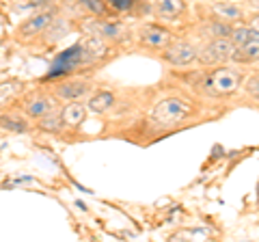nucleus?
<instances>
[{
    "label": "nucleus",
    "instance_id": "nucleus-1",
    "mask_svg": "<svg viewBox=\"0 0 259 242\" xmlns=\"http://www.w3.org/2000/svg\"><path fill=\"white\" fill-rule=\"evenodd\" d=\"M190 104L184 98H162L160 102H156V106L151 108V121L158 128H173L177 124H182L184 119H188L190 115Z\"/></svg>",
    "mask_w": 259,
    "mask_h": 242
},
{
    "label": "nucleus",
    "instance_id": "nucleus-2",
    "mask_svg": "<svg viewBox=\"0 0 259 242\" xmlns=\"http://www.w3.org/2000/svg\"><path fill=\"white\" fill-rule=\"evenodd\" d=\"M84 63H87L84 44L78 42V44H74L71 48H67V50H63V52L52 61L50 71H48L46 78L52 80V78H59V76H67V74H71V71H76L80 65H84Z\"/></svg>",
    "mask_w": 259,
    "mask_h": 242
},
{
    "label": "nucleus",
    "instance_id": "nucleus-3",
    "mask_svg": "<svg viewBox=\"0 0 259 242\" xmlns=\"http://www.w3.org/2000/svg\"><path fill=\"white\" fill-rule=\"evenodd\" d=\"M240 83H242V76L233 67H218L214 71H209L203 80L205 89L214 95H229L233 91H238Z\"/></svg>",
    "mask_w": 259,
    "mask_h": 242
},
{
    "label": "nucleus",
    "instance_id": "nucleus-4",
    "mask_svg": "<svg viewBox=\"0 0 259 242\" xmlns=\"http://www.w3.org/2000/svg\"><path fill=\"white\" fill-rule=\"evenodd\" d=\"M236 50H238V46L231 42V37H218V39H212V42L199 52L197 59L203 63V65H221V63L231 61Z\"/></svg>",
    "mask_w": 259,
    "mask_h": 242
},
{
    "label": "nucleus",
    "instance_id": "nucleus-5",
    "mask_svg": "<svg viewBox=\"0 0 259 242\" xmlns=\"http://www.w3.org/2000/svg\"><path fill=\"white\" fill-rule=\"evenodd\" d=\"M54 22V11L46 9V11H37L32 18H28L26 22H22L18 26V37L20 39H32L37 35H46V30L52 26Z\"/></svg>",
    "mask_w": 259,
    "mask_h": 242
},
{
    "label": "nucleus",
    "instance_id": "nucleus-6",
    "mask_svg": "<svg viewBox=\"0 0 259 242\" xmlns=\"http://www.w3.org/2000/svg\"><path fill=\"white\" fill-rule=\"evenodd\" d=\"M197 48H194L190 42H173L171 46L164 48V61L171 63L175 67H186L190 63L197 61Z\"/></svg>",
    "mask_w": 259,
    "mask_h": 242
},
{
    "label": "nucleus",
    "instance_id": "nucleus-7",
    "mask_svg": "<svg viewBox=\"0 0 259 242\" xmlns=\"http://www.w3.org/2000/svg\"><path fill=\"white\" fill-rule=\"evenodd\" d=\"M139 42L145 48H153V50H164L166 46L173 44L171 33L164 26H158V24H147L139 30Z\"/></svg>",
    "mask_w": 259,
    "mask_h": 242
},
{
    "label": "nucleus",
    "instance_id": "nucleus-8",
    "mask_svg": "<svg viewBox=\"0 0 259 242\" xmlns=\"http://www.w3.org/2000/svg\"><path fill=\"white\" fill-rule=\"evenodd\" d=\"M89 91H91V83L89 80H67V83H59L54 87V95L63 102L82 100Z\"/></svg>",
    "mask_w": 259,
    "mask_h": 242
},
{
    "label": "nucleus",
    "instance_id": "nucleus-9",
    "mask_svg": "<svg viewBox=\"0 0 259 242\" xmlns=\"http://www.w3.org/2000/svg\"><path fill=\"white\" fill-rule=\"evenodd\" d=\"M56 95L50 98V95H35V98H30L24 102V112H26L28 117H35V119H41L44 115L48 112H52L56 108Z\"/></svg>",
    "mask_w": 259,
    "mask_h": 242
},
{
    "label": "nucleus",
    "instance_id": "nucleus-10",
    "mask_svg": "<svg viewBox=\"0 0 259 242\" xmlns=\"http://www.w3.org/2000/svg\"><path fill=\"white\" fill-rule=\"evenodd\" d=\"M87 106L84 104H80L78 100L76 102H67L63 106V110H61V117H63V121H65V126L67 128H80L84 124V119H87Z\"/></svg>",
    "mask_w": 259,
    "mask_h": 242
},
{
    "label": "nucleus",
    "instance_id": "nucleus-11",
    "mask_svg": "<svg viewBox=\"0 0 259 242\" xmlns=\"http://www.w3.org/2000/svg\"><path fill=\"white\" fill-rule=\"evenodd\" d=\"M24 89H26V85H24L22 80H15V78L3 80V83H0V110L18 100L24 93Z\"/></svg>",
    "mask_w": 259,
    "mask_h": 242
},
{
    "label": "nucleus",
    "instance_id": "nucleus-12",
    "mask_svg": "<svg viewBox=\"0 0 259 242\" xmlns=\"http://www.w3.org/2000/svg\"><path fill=\"white\" fill-rule=\"evenodd\" d=\"M0 128L7 132H13V134H24V132H30L32 126L24 115H18V112H3V115H0Z\"/></svg>",
    "mask_w": 259,
    "mask_h": 242
},
{
    "label": "nucleus",
    "instance_id": "nucleus-13",
    "mask_svg": "<svg viewBox=\"0 0 259 242\" xmlns=\"http://www.w3.org/2000/svg\"><path fill=\"white\" fill-rule=\"evenodd\" d=\"M186 11L184 0H156V15L162 20H177Z\"/></svg>",
    "mask_w": 259,
    "mask_h": 242
},
{
    "label": "nucleus",
    "instance_id": "nucleus-14",
    "mask_svg": "<svg viewBox=\"0 0 259 242\" xmlns=\"http://www.w3.org/2000/svg\"><path fill=\"white\" fill-rule=\"evenodd\" d=\"M112 106H115V93H110V91H97L87 102V108L95 112V115H104Z\"/></svg>",
    "mask_w": 259,
    "mask_h": 242
},
{
    "label": "nucleus",
    "instance_id": "nucleus-15",
    "mask_svg": "<svg viewBox=\"0 0 259 242\" xmlns=\"http://www.w3.org/2000/svg\"><path fill=\"white\" fill-rule=\"evenodd\" d=\"M37 128L39 130H44V132H50V134H59L63 128H67L65 126V121L61 117V112H48V115H44L41 119L37 121Z\"/></svg>",
    "mask_w": 259,
    "mask_h": 242
},
{
    "label": "nucleus",
    "instance_id": "nucleus-16",
    "mask_svg": "<svg viewBox=\"0 0 259 242\" xmlns=\"http://www.w3.org/2000/svg\"><path fill=\"white\" fill-rule=\"evenodd\" d=\"M212 11L216 13V18L223 22H240L242 20V9L236 5H229V3H216V5H212Z\"/></svg>",
    "mask_w": 259,
    "mask_h": 242
},
{
    "label": "nucleus",
    "instance_id": "nucleus-17",
    "mask_svg": "<svg viewBox=\"0 0 259 242\" xmlns=\"http://www.w3.org/2000/svg\"><path fill=\"white\" fill-rule=\"evenodd\" d=\"M84 54H87V63H93L97 59H102L104 54H106V44L102 42V39L97 37H89L84 39Z\"/></svg>",
    "mask_w": 259,
    "mask_h": 242
},
{
    "label": "nucleus",
    "instance_id": "nucleus-18",
    "mask_svg": "<svg viewBox=\"0 0 259 242\" xmlns=\"http://www.w3.org/2000/svg\"><path fill=\"white\" fill-rule=\"evenodd\" d=\"M233 61H259V35L250 39L248 44L240 46L233 54Z\"/></svg>",
    "mask_w": 259,
    "mask_h": 242
},
{
    "label": "nucleus",
    "instance_id": "nucleus-19",
    "mask_svg": "<svg viewBox=\"0 0 259 242\" xmlns=\"http://www.w3.org/2000/svg\"><path fill=\"white\" fill-rule=\"evenodd\" d=\"M257 35H259V30H255L253 26H250V24H248V26H238V28L231 30V42L240 48V46L248 44L250 39H255Z\"/></svg>",
    "mask_w": 259,
    "mask_h": 242
},
{
    "label": "nucleus",
    "instance_id": "nucleus-20",
    "mask_svg": "<svg viewBox=\"0 0 259 242\" xmlns=\"http://www.w3.org/2000/svg\"><path fill=\"white\" fill-rule=\"evenodd\" d=\"M95 30L102 37H106V39H121V35H123V33H121L123 28H121L119 24H110V22H100L95 26Z\"/></svg>",
    "mask_w": 259,
    "mask_h": 242
},
{
    "label": "nucleus",
    "instance_id": "nucleus-21",
    "mask_svg": "<svg viewBox=\"0 0 259 242\" xmlns=\"http://www.w3.org/2000/svg\"><path fill=\"white\" fill-rule=\"evenodd\" d=\"M205 30H207V35H212V39H218V37H231V30H233V28L229 26V22L218 20V22L209 24Z\"/></svg>",
    "mask_w": 259,
    "mask_h": 242
},
{
    "label": "nucleus",
    "instance_id": "nucleus-22",
    "mask_svg": "<svg viewBox=\"0 0 259 242\" xmlns=\"http://www.w3.org/2000/svg\"><path fill=\"white\" fill-rule=\"evenodd\" d=\"M82 7H87V11H91L93 15H97V18H106L108 15V9L106 5H104V0H78Z\"/></svg>",
    "mask_w": 259,
    "mask_h": 242
},
{
    "label": "nucleus",
    "instance_id": "nucleus-23",
    "mask_svg": "<svg viewBox=\"0 0 259 242\" xmlns=\"http://www.w3.org/2000/svg\"><path fill=\"white\" fill-rule=\"evenodd\" d=\"M244 89H246V93H248V95H253L255 100H259V74L248 76V78H246V83H244Z\"/></svg>",
    "mask_w": 259,
    "mask_h": 242
},
{
    "label": "nucleus",
    "instance_id": "nucleus-24",
    "mask_svg": "<svg viewBox=\"0 0 259 242\" xmlns=\"http://www.w3.org/2000/svg\"><path fill=\"white\" fill-rule=\"evenodd\" d=\"M106 3L112 7V9H117V11H127L130 7H132L134 0H106Z\"/></svg>",
    "mask_w": 259,
    "mask_h": 242
},
{
    "label": "nucleus",
    "instance_id": "nucleus-25",
    "mask_svg": "<svg viewBox=\"0 0 259 242\" xmlns=\"http://www.w3.org/2000/svg\"><path fill=\"white\" fill-rule=\"evenodd\" d=\"M250 26H253L255 30H259V15H255V18L250 20Z\"/></svg>",
    "mask_w": 259,
    "mask_h": 242
},
{
    "label": "nucleus",
    "instance_id": "nucleus-26",
    "mask_svg": "<svg viewBox=\"0 0 259 242\" xmlns=\"http://www.w3.org/2000/svg\"><path fill=\"white\" fill-rule=\"evenodd\" d=\"M248 5H250V9H257L259 11V0H248Z\"/></svg>",
    "mask_w": 259,
    "mask_h": 242
}]
</instances>
